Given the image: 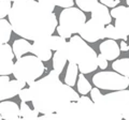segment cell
<instances>
[{
	"label": "cell",
	"instance_id": "obj_1",
	"mask_svg": "<svg viewBox=\"0 0 129 120\" xmlns=\"http://www.w3.org/2000/svg\"><path fill=\"white\" fill-rule=\"evenodd\" d=\"M54 5L37 0H16L8 14L12 30L26 40L37 41L54 33L58 21Z\"/></svg>",
	"mask_w": 129,
	"mask_h": 120
},
{
	"label": "cell",
	"instance_id": "obj_2",
	"mask_svg": "<svg viewBox=\"0 0 129 120\" xmlns=\"http://www.w3.org/2000/svg\"><path fill=\"white\" fill-rule=\"evenodd\" d=\"M59 75L53 69L47 76L29 84L31 102L38 113H57L69 102L79 100V93L60 81Z\"/></svg>",
	"mask_w": 129,
	"mask_h": 120
},
{
	"label": "cell",
	"instance_id": "obj_3",
	"mask_svg": "<svg viewBox=\"0 0 129 120\" xmlns=\"http://www.w3.org/2000/svg\"><path fill=\"white\" fill-rule=\"evenodd\" d=\"M95 104V120H129V90L101 95Z\"/></svg>",
	"mask_w": 129,
	"mask_h": 120
},
{
	"label": "cell",
	"instance_id": "obj_4",
	"mask_svg": "<svg viewBox=\"0 0 129 120\" xmlns=\"http://www.w3.org/2000/svg\"><path fill=\"white\" fill-rule=\"evenodd\" d=\"M60 48L64 51L68 61L78 65L81 73H91L98 68L96 51L80 35H71L70 41L66 42Z\"/></svg>",
	"mask_w": 129,
	"mask_h": 120
},
{
	"label": "cell",
	"instance_id": "obj_5",
	"mask_svg": "<svg viewBox=\"0 0 129 120\" xmlns=\"http://www.w3.org/2000/svg\"><path fill=\"white\" fill-rule=\"evenodd\" d=\"M46 68L44 67L43 61L37 56H22L16 60L13 68V75L18 81L25 82L27 85L37 81L42 76Z\"/></svg>",
	"mask_w": 129,
	"mask_h": 120
},
{
	"label": "cell",
	"instance_id": "obj_6",
	"mask_svg": "<svg viewBox=\"0 0 129 120\" xmlns=\"http://www.w3.org/2000/svg\"><path fill=\"white\" fill-rule=\"evenodd\" d=\"M54 119H85L95 120V104L90 98L83 94L78 101H71L57 113Z\"/></svg>",
	"mask_w": 129,
	"mask_h": 120
},
{
	"label": "cell",
	"instance_id": "obj_7",
	"mask_svg": "<svg viewBox=\"0 0 129 120\" xmlns=\"http://www.w3.org/2000/svg\"><path fill=\"white\" fill-rule=\"evenodd\" d=\"M86 22V15L79 8H64L59 15V22L56 27L57 33L64 39L78 33Z\"/></svg>",
	"mask_w": 129,
	"mask_h": 120
},
{
	"label": "cell",
	"instance_id": "obj_8",
	"mask_svg": "<svg viewBox=\"0 0 129 120\" xmlns=\"http://www.w3.org/2000/svg\"><path fill=\"white\" fill-rule=\"evenodd\" d=\"M92 84L103 90H123L129 86V77L111 71H102L92 76Z\"/></svg>",
	"mask_w": 129,
	"mask_h": 120
},
{
	"label": "cell",
	"instance_id": "obj_9",
	"mask_svg": "<svg viewBox=\"0 0 129 120\" xmlns=\"http://www.w3.org/2000/svg\"><path fill=\"white\" fill-rule=\"evenodd\" d=\"M111 16L115 18V29L119 40L127 41L129 35V7H114L110 12Z\"/></svg>",
	"mask_w": 129,
	"mask_h": 120
},
{
	"label": "cell",
	"instance_id": "obj_10",
	"mask_svg": "<svg viewBox=\"0 0 129 120\" xmlns=\"http://www.w3.org/2000/svg\"><path fill=\"white\" fill-rule=\"evenodd\" d=\"M78 33L83 40L90 43H95L106 38L104 37V25L94 18L84 23V25Z\"/></svg>",
	"mask_w": 129,
	"mask_h": 120
},
{
	"label": "cell",
	"instance_id": "obj_11",
	"mask_svg": "<svg viewBox=\"0 0 129 120\" xmlns=\"http://www.w3.org/2000/svg\"><path fill=\"white\" fill-rule=\"evenodd\" d=\"M13 58L12 46L8 43L0 44V75H10L13 73Z\"/></svg>",
	"mask_w": 129,
	"mask_h": 120
},
{
	"label": "cell",
	"instance_id": "obj_12",
	"mask_svg": "<svg viewBox=\"0 0 129 120\" xmlns=\"http://www.w3.org/2000/svg\"><path fill=\"white\" fill-rule=\"evenodd\" d=\"M30 53H32L35 56H37L42 61H48L52 58V56H53L50 44H48V37L34 41V44H31Z\"/></svg>",
	"mask_w": 129,
	"mask_h": 120
},
{
	"label": "cell",
	"instance_id": "obj_13",
	"mask_svg": "<svg viewBox=\"0 0 129 120\" xmlns=\"http://www.w3.org/2000/svg\"><path fill=\"white\" fill-rule=\"evenodd\" d=\"M25 85H26L25 82L18 81V79L9 81L2 88H0V101L11 99L15 97V95H17L19 90L23 89Z\"/></svg>",
	"mask_w": 129,
	"mask_h": 120
},
{
	"label": "cell",
	"instance_id": "obj_14",
	"mask_svg": "<svg viewBox=\"0 0 129 120\" xmlns=\"http://www.w3.org/2000/svg\"><path fill=\"white\" fill-rule=\"evenodd\" d=\"M99 50L100 54L103 55L108 60H115L118 58L120 54V49L116 40L108 39L106 41H103L99 45Z\"/></svg>",
	"mask_w": 129,
	"mask_h": 120
},
{
	"label": "cell",
	"instance_id": "obj_15",
	"mask_svg": "<svg viewBox=\"0 0 129 120\" xmlns=\"http://www.w3.org/2000/svg\"><path fill=\"white\" fill-rule=\"evenodd\" d=\"M0 115L6 120H18L21 118L19 106L15 102L3 100V102L0 103Z\"/></svg>",
	"mask_w": 129,
	"mask_h": 120
},
{
	"label": "cell",
	"instance_id": "obj_16",
	"mask_svg": "<svg viewBox=\"0 0 129 120\" xmlns=\"http://www.w3.org/2000/svg\"><path fill=\"white\" fill-rule=\"evenodd\" d=\"M90 13H91V18H94V19H96V21L100 22L101 24H103V25L111 24L112 16L110 14V11H109L108 7L102 5L101 2L97 3V5L92 8Z\"/></svg>",
	"mask_w": 129,
	"mask_h": 120
},
{
	"label": "cell",
	"instance_id": "obj_17",
	"mask_svg": "<svg viewBox=\"0 0 129 120\" xmlns=\"http://www.w3.org/2000/svg\"><path fill=\"white\" fill-rule=\"evenodd\" d=\"M12 50H13L14 57L16 59H18V58H21L23 55H25L26 53H30L31 44L24 38L15 40L13 43V46H12Z\"/></svg>",
	"mask_w": 129,
	"mask_h": 120
},
{
	"label": "cell",
	"instance_id": "obj_18",
	"mask_svg": "<svg viewBox=\"0 0 129 120\" xmlns=\"http://www.w3.org/2000/svg\"><path fill=\"white\" fill-rule=\"evenodd\" d=\"M53 57V68L57 73H61L64 69V66L67 63V56L64 54V51L59 48L58 50H55V54L52 56Z\"/></svg>",
	"mask_w": 129,
	"mask_h": 120
},
{
	"label": "cell",
	"instance_id": "obj_19",
	"mask_svg": "<svg viewBox=\"0 0 129 120\" xmlns=\"http://www.w3.org/2000/svg\"><path fill=\"white\" fill-rule=\"evenodd\" d=\"M12 27L9 21L5 18L0 19V44H5L10 41Z\"/></svg>",
	"mask_w": 129,
	"mask_h": 120
},
{
	"label": "cell",
	"instance_id": "obj_20",
	"mask_svg": "<svg viewBox=\"0 0 129 120\" xmlns=\"http://www.w3.org/2000/svg\"><path fill=\"white\" fill-rule=\"evenodd\" d=\"M78 65L73 62H69V66H68L66 72V76H64V84L73 87L76 83V78H78Z\"/></svg>",
	"mask_w": 129,
	"mask_h": 120
},
{
	"label": "cell",
	"instance_id": "obj_21",
	"mask_svg": "<svg viewBox=\"0 0 129 120\" xmlns=\"http://www.w3.org/2000/svg\"><path fill=\"white\" fill-rule=\"evenodd\" d=\"M113 70L117 73L129 77V58L118 59L112 63Z\"/></svg>",
	"mask_w": 129,
	"mask_h": 120
},
{
	"label": "cell",
	"instance_id": "obj_22",
	"mask_svg": "<svg viewBox=\"0 0 129 120\" xmlns=\"http://www.w3.org/2000/svg\"><path fill=\"white\" fill-rule=\"evenodd\" d=\"M19 115L21 117H23L25 120H29V119H38L39 117V113L35 109H30V107L27 105L26 102L21 103L19 106Z\"/></svg>",
	"mask_w": 129,
	"mask_h": 120
},
{
	"label": "cell",
	"instance_id": "obj_23",
	"mask_svg": "<svg viewBox=\"0 0 129 120\" xmlns=\"http://www.w3.org/2000/svg\"><path fill=\"white\" fill-rule=\"evenodd\" d=\"M78 77H79V79H78V83H76V86H78L79 92L82 94H87L91 89V85L86 79V77L84 76L83 73L78 75Z\"/></svg>",
	"mask_w": 129,
	"mask_h": 120
},
{
	"label": "cell",
	"instance_id": "obj_24",
	"mask_svg": "<svg viewBox=\"0 0 129 120\" xmlns=\"http://www.w3.org/2000/svg\"><path fill=\"white\" fill-rule=\"evenodd\" d=\"M66 43V39L60 35H50L48 37V44L52 50H58L63 44Z\"/></svg>",
	"mask_w": 129,
	"mask_h": 120
},
{
	"label": "cell",
	"instance_id": "obj_25",
	"mask_svg": "<svg viewBox=\"0 0 129 120\" xmlns=\"http://www.w3.org/2000/svg\"><path fill=\"white\" fill-rule=\"evenodd\" d=\"M75 3L83 12H90L92 8L98 3V0H75Z\"/></svg>",
	"mask_w": 129,
	"mask_h": 120
},
{
	"label": "cell",
	"instance_id": "obj_26",
	"mask_svg": "<svg viewBox=\"0 0 129 120\" xmlns=\"http://www.w3.org/2000/svg\"><path fill=\"white\" fill-rule=\"evenodd\" d=\"M37 1L47 3V5H54L55 7H60V8H69V7H73L74 5L73 0H37Z\"/></svg>",
	"mask_w": 129,
	"mask_h": 120
},
{
	"label": "cell",
	"instance_id": "obj_27",
	"mask_svg": "<svg viewBox=\"0 0 129 120\" xmlns=\"http://www.w3.org/2000/svg\"><path fill=\"white\" fill-rule=\"evenodd\" d=\"M12 3L10 0H0V19L8 16Z\"/></svg>",
	"mask_w": 129,
	"mask_h": 120
},
{
	"label": "cell",
	"instance_id": "obj_28",
	"mask_svg": "<svg viewBox=\"0 0 129 120\" xmlns=\"http://www.w3.org/2000/svg\"><path fill=\"white\" fill-rule=\"evenodd\" d=\"M104 37L108 39H112V40H119V37L117 34V31H116L115 27L113 25L108 24L107 27H104Z\"/></svg>",
	"mask_w": 129,
	"mask_h": 120
},
{
	"label": "cell",
	"instance_id": "obj_29",
	"mask_svg": "<svg viewBox=\"0 0 129 120\" xmlns=\"http://www.w3.org/2000/svg\"><path fill=\"white\" fill-rule=\"evenodd\" d=\"M18 97L21 99V101L23 102H28V101H31V92H30V89L28 88H23V89L19 90L18 92Z\"/></svg>",
	"mask_w": 129,
	"mask_h": 120
},
{
	"label": "cell",
	"instance_id": "obj_30",
	"mask_svg": "<svg viewBox=\"0 0 129 120\" xmlns=\"http://www.w3.org/2000/svg\"><path fill=\"white\" fill-rule=\"evenodd\" d=\"M97 63H98V67L101 70H104L106 68H108V59L101 54L97 55Z\"/></svg>",
	"mask_w": 129,
	"mask_h": 120
},
{
	"label": "cell",
	"instance_id": "obj_31",
	"mask_svg": "<svg viewBox=\"0 0 129 120\" xmlns=\"http://www.w3.org/2000/svg\"><path fill=\"white\" fill-rule=\"evenodd\" d=\"M101 92H100V90H99V88H91L90 89V97H91V100H92V102H95L97 101L100 97H101Z\"/></svg>",
	"mask_w": 129,
	"mask_h": 120
},
{
	"label": "cell",
	"instance_id": "obj_32",
	"mask_svg": "<svg viewBox=\"0 0 129 120\" xmlns=\"http://www.w3.org/2000/svg\"><path fill=\"white\" fill-rule=\"evenodd\" d=\"M100 2L104 6H107L108 8H114L119 5V0H100Z\"/></svg>",
	"mask_w": 129,
	"mask_h": 120
},
{
	"label": "cell",
	"instance_id": "obj_33",
	"mask_svg": "<svg viewBox=\"0 0 129 120\" xmlns=\"http://www.w3.org/2000/svg\"><path fill=\"white\" fill-rule=\"evenodd\" d=\"M9 81V75H0V88H2Z\"/></svg>",
	"mask_w": 129,
	"mask_h": 120
},
{
	"label": "cell",
	"instance_id": "obj_34",
	"mask_svg": "<svg viewBox=\"0 0 129 120\" xmlns=\"http://www.w3.org/2000/svg\"><path fill=\"white\" fill-rule=\"evenodd\" d=\"M119 49L122 50V51H127V50H129V45L127 44V41H124V40H123V42H120Z\"/></svg>",
	"mask_w": 129,
	"mask_h": 120
},
{
	"label": "cell",
	"instance_id": "obj_35",
	"mask_svg": "<svg viewBox=\"0 0 129 120\" xmlns=\"http://www.w3.org/2000/svg\"><path fill=\"white\" fill-rule=\"evenodd\" d=\"M126 2H127V6L129 7V0H126Z\"/></svg>",
	"mask_w": 129,
	"mask_h": 120
},
{
	"label": "cell",
	"instance_id": "obj_36",
	"mask_svg": "<svg viewBox=\"0 0 129 120\" xmlns=\"http://www.w3.org/2000/svg\"><path fill=\"white\" fill-rule=\"evenodd\" d=\"M10 1H11V2H12V1H13V2H14V1H16V0H10Z\"/></svg>",
	"mask_w": 129,
	"mask_h": 120
},
{
	"label": "cell",
	"instance_id": "obj_37",
	"mask_svg": "<svg viewBox=\"0 0 129 120\" xmlns=\"http://www.w3.org/2000/svg\"><path fill=\"white\" fill-rule=\"evenodd\" d=\"M0 119H2V118H1V115H0Z\"/></svg>",
	"mask_w": 129,
	"mask_h": 120
}]
</instances>
